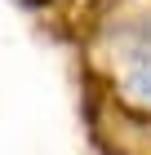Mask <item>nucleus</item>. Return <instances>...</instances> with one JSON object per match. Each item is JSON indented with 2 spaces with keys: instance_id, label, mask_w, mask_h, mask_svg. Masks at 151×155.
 Returning <instances> with one entry per match:
<instances>
[{
  "instance_id": "f257e3e1",
  "label": "nucleus",
  "mask_w": 151,
  "mask_h": 155,
  "mask_svg": "<svg viewBox=\"0 0 151 155\" xmlns=\"http://www.w3.org/2000/svg\"><path fill=\"white\" fill-rule=\"evenodd\" d=\"M129 84H133V93H142V97H151V45L138 53V62L129 67Z\"/></svg>"
}]
</instances>
